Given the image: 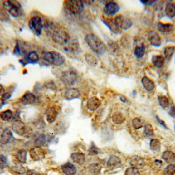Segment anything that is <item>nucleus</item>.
<instances>
[{
  "label": "nucleus",
  "mask_w": 175,
  "mask_h": 175,
  "mask_svg": "<svg viewBox=\"0 0 175 175\" xmlns=\"http://www.w3.org/2000/svg\"><path fill=\"white\" fill-rule=\"evenodd\" d=\"M85 41L94 53L98 55H102L106 51L105 43L100 39V37L93 33H89L85 36Z\"/></svg>",
  "instance_id": "1"
},
{
  "label": "nucleus",
  "mask_w": 175,
  "mask_h": 175,
  "mask_svg": "<svg viewBox=\"0 0 175 175\" xmlns=\"http://www.w3.org/2000/svg\"><path fill=\"white\" fill-rule=\"evenodd\" d=\"M52 39L56 44L66 46L70 41V35L62 28H55L52 32Z\"/></svg>",
  "instance_id": "2"
},
{
  "label": "nucleus",
  "mask_w": 175,
  "mask_h": 175,
  "mask_svg": "<svg viewBox=\"0 0 175 175\" xmlns=\"http://www.w3.org/2000/svg\"><path fill=\"white\" fill-rule=\"evenodd\" d=\"M43 59L49 64L54 65V66H61L65 62L64 57L61 54L55 51L51 52H46L43 54Z\"/></svg>",
  "instance_id": "3"
},
{
  "label": "nucleus",
  "mask_w": 175,
  "mask_h": 175,
  "mask_svg": "<svg viewBox=\"0 0 175 175\" xmlns=\"http://www.w3.org/2000/svg\"><path fill=\"white\" fill-rule=\"evenodd\" d=\"M65 8L73 15L80 14L84 10V2L80 0H70L64 2Z\"/></svg>",
  "instance_id": "4"
},
{
  "label": "nucleus",
  "mask_w": 175,
  "mask_h": 175,
  "mask_svg": "<svg viewBox=\"0 0 175 175\" xmlns=\"http://www.w3.org/2000/svg\"><path fill=\"white\" fill-rule=\"evenodd\" d=\"M4 8L14 17H19L22 16L23 12L21 11V6L18 2L16 1H5L3 2Z\"/></svg>",
  "instance_id": "5"
},
{
  "label": "nucleus",
  "mask_w": 175,
  "mask_h": 175,
  "mask_svg": "<svg viewBox=\"0 0 175 175\" xmlns=\"http://www.w3.org/2000/svg\"><path fill=\"white\" fill-rule=\"evenodd\" d=\"M114 23L115 26L118 28H120L122 30H127L131 28L132 25V22L129 18L126 17V16H123V15H119L115 17L114 20Z\"/></svg>",
  "instance_id": "6"
},
{
  "label": "nucleus",
  "mask_w": 175,
  "mask_h": 175,
  "mask_svg": "<svg viewBox=\"0 0 175 175\" xmlns=\"http://www.w3.org/2000/svg\"><path fill=\"white\" fill-rule=\"evenodd\" d=\"M29 27H30L31 30L34 32L35 34L39 36L41 34L43 29V24H42V20L40 16H33L31 19L30 22H29Z\"/></svg>",
  "instance_id": "7"
},
{
  "label": "nucleus",
  "mask_w": 175,
  "mask_h": 175,
  "mask_svg": "<svg viewBox=\"0 0 175 175\" xmlns=\"http://www.w3.org/2000/svg\"><path fill=\"white\" fill-rule=\"evenodd\" d=\"M61 80L66 86H72L76 81L77 75L75 71H72V70H66V71L62 73Z\"/></svg>",
  "instance_id": "8"
},
{
  "label": "nucleus",
  "mask_w": 175,
  "mask_h": 175,
  "mask_svg": "<svg viewBox=\"0 0 175 175\" xmlns=\"http://www.w3.org/2000/svg\"><path fill=\"white\" fill-rule=\"evenodd\" d=\"M29 154H30L31 159L35 161H41L44 158L46 153H45L44 149H42L41 147H36V146L35 148L31 149Z\"/></svg>",
  "instance_id": "9"
},
{
  "label": "nucleus",
  "mask_w": 175,
  "mask_h": 175,
  "mask_svg": "<svg viewBox=\"0 0 175 175\" xmlns=\"http://www.w3.org/2000/svg\"><path fill=\"white\" fill-rule=\"evenodd\" d=\"M119 11V6L114 2H107L104 7V13L107 16H114Z\"/></svg>",
  "instance_id": "10"
},
{
  "label": "nucleus",
  "mask_w": 175,
  "mask_h": 175,
  "mask_svg": "<svg viewBox=\"0 0 175 175\" xmlns=\"http://www.w3.org/2000/svg\"><path fill=\"white\" fill-rule=\"evenodd\" d=\"M12 128L17 135H24L27 131L26 126H25V124L23 123L22 121L20 120L14 121L13 123H12Z\"/></svg>",
  "instance_id": "11"
},
{
  "label": "nucleus",
  "mask_w": 175,
  "mask_h": 175,
  "mask_svg": "<svg viewBox=\"0 0 175 175\" xmlns=\"http://www.w3.org/2000/svg\"><path fill=\"white\" fill-rule=\"evenodd\" d=\"M58 114V110L56 107L52 106L50 107L46 111V120L49 123H54L57 119V116Z\"/></svg>",
  "instance_id": "12"
},
{
  "label": "nucleus",
  "mask_w": 175,
  "mask_h": 175,
  "mask_svg": "<svg viewBox=\"0 0 175 175\" xmlns=\"http://www.w3.org/2000/svg\"><path fill=\"white\" fill-rule=\"evenodd\" d=\"M121 165H122L121 160L116 156L110 157L107 161V167L109 168V169H110V170L119 169L121 167Z\"/></svg>",
  "instance_id": "13"
},
{
  "label": "nucleus",
  "mask_w": 175,
  "mask_h": 175,
  "mask_svg": "<svg viewBox=\"0 0 175 175\" xmlns=\"http://www.w3.org/2000/svg\"><path fill=\"white\" fill-rule=\"evenodd\" d=\"M148 41L150 44L153 46L158 47L161 46V37L158 35V33H157L154 31H151L149 32L148 33Z\"/></svg>",
  "instance_id": "14"
},
{
  "label": "nucleus",
  "mask_w": 175,
  "mask_h": 175,
  "mask_svg": "<svg viewBox=\"0 0 175 175\" xmlns=\"http://www.w3.org/2000/svg\"><path fill=\"white\" fill-rule=\"evenodd\" d=\"M100 105H101V101L96 97H91L87 101V108L90 111L97 110Z\"/></svg>",
  "instance_id": "15"
},
{
  "label": "nucleus",
  "mask_w": 175,
  "mask_h": 175,
  "mask_svg": "<svg viewBox=\"0 0 175 175\" xmlns=\"http://www.w3.org/2000/svg\"><path fill=\"white\" fill-rule=\"evenodd\" d=\"M130 164H131V167L141 169L144 165V160L139 156H134L130 160Z\"/></svg>",
  "instance_id": "16"
},
{
  "label": "nucleus",
  "mask_w": 175,
  "mask_h": 175,
  "mask_svg": "<svg viewBox=\"0 0 175 175\" xmlns=\"http://www.w3.org/2000/svg\"><path fill=\"white\" fill-rule=\"evenodd\" d=\"M61 169H62L63 173L66 175H75L76 173V168L70 162H67V163L62 165Z\"/></svg>",
  "instance_id": "17"
},
{
  "label": "nucleus",
  "mask_w": 175,
  "mask_h": 175,
  "mask_svg": "<svg viewBox=\"0 0 175 175\" xmlns=\"http://www.w3.org/2000/svg\"><path fill=\"white\" fill-rule=\"evenodd\" d=\"M64 97L67 100H72V99L79 98L80 97V93L78 89L70 88V89H67L66 90L64 93Z\"/></svg>",
  "instance_id": "18"
},
{
  "label": "nucleus",
  "mask_w": 175,
  "mask_h": 175,
  "mask_svg": "<svg viewBox=\"0 0 175 175\" xmlns=\"http://www.w3.org/2000/svg\"><path fill=\"white\" fill-rule=\"evenodd\" d=\"M36 101V97L35 95L32 93H26L25 94L21 97L20 99V102L24 104V105H32Z\"/></svg>",
  "instance_id": "19"
},
{
  "label": "nucleus",
  "mask_w": 175,
  "mask_h": 175,
  "mask_svg": "<svg viewBox=\"0 0 175 175\" xmlns=\"http://www.w3.org/2000/svg\"><path fill=\"white\" fill-rule=\"evenodd\" d=\"M12 138V130L10 128L4 129L2 131V135H1V138H0V143L2 144H7L9 143V141Z\"/></svg>",
  "instance_id": "20"
},
{
  "label": "nucleus",
  "mask_w": 175,
  "mask_h": 175,
  "mask_svg": "<svg viewBox=\"0 0 175 175\" xmlns=\"http://www.w3.org/2000/svg\"><path fill=\"white\" fill-rule=\"evenodd\" d=\"M157 28L161 32L164 34H169L172 32L173 29V25L170 24H162V23H158L157 24Z\"/></svg>",
  "instance_id": "21"
},
{
  "label": "nucleus",
  "mask_w": 175,
  "mask_h": 175,
  "mask_svg": "<svg viewBox=\"0 0 175 175\" xmlns=\"http://www.w3.org/2000/svg\"><path fill=\"white\" fill-rule=\"evenodd\" d=\"M70 159L75 163L81 165L85 162V156L81 153H73L70 155Z\"/></svg>",
  "instance_id": "22"
},
{
  "label": "nucleus",
  "mask_w": 175,
  "mask_h": 175,
  "mask_svg": "<svg viewBox=\"0 0 175 175\" xmlns=\"http://www.w3.org/2000/svg\"><path fill=\"white\" fill-rule=\"evenodd\" d=\"M25 61H26L27 63H32V64H35V63H37L39 61V55L35 51H32V52H29L28 55L25 56Z\"/></svg>",
  "instance_id": "23"
},
{
  "label": "nucleus",
  "mask_w": 175,
  "mask_h": 175,
  "mask_svg": "<svg viewBox=\"0 0 175 175\" xmlns=\"http://www.w3.org/2000/svg\"><path fill=\"white\" fill-rule=\"evenodd\" d=\"M141 83H142V85H143V88H144L147 91H148V92L153 91V89H154V88H155L154 82H153L152 80L148 78L147 76H144L142 78V80H141Z\"/></svg>",
  "instance_id": "24"
},
{
  "label": "nucleus",
  "mask_w": 175,
  "mask_h": 175,
  "mask_svg": "<svg viewBox=\"0 0 175 175\" xmlns=\"http://www.w3.org/2000/svg\"><path fill=\"white\" fill-rule=\"evenodd\" d=\"M152 63L157 68H161L165 64V58L161 55H154L152 58Z\"/></svg>",
  "instance_id": "25"
},
{
  "label": "nucleus",
  "mask_w": 175,
  "mask_h": 175,
  "mask_svg": "<svg viewBox=\"0 0 175 175\" xmlns=\"http://www.w3.org/2000/svg\"><path fill=\"white\" fill-rule=\"evenodd\" d=\"M10 171H11V173H12L13 174H15V175L24 174V173H26V172H27L26 169H25V168L20 165H14V166L11 167Z\"/></svg>",
  "instance_id": "26"
},
{
  "label": "nucleus",
  "mask_w": 175,
  "mask_h": 175,
  "mask_svg": "<svg viewBox=\"0 0 175 175\" xmlns=\"http://www.w3.org/2000/svg\"><path fill=\"white\" fill-rule=\"evenodd\" d=\"M165 14L169 18H173L175 16V4L169 2L165 6Z\"/></svg>",
  "instance_id": "27"
},
{
  "label": "nucleus",
  "mask_w": 175,
  "mask_h": 175,
  "mask_svg": "<svg viewBox=\"0 0 175 175\" xmlns=\"http://www.w3.org/2000/svg\"><path fill=\"white\" fill-rule=\"evenodd\" d=\"M162 159L168 163H173L175 161V154L171 151H165L162 153Z\"/></svg>",
  "instance_id": "28"
},
{
  "label": "nucleus",
  "mask_w": 175,
  "mask_h": 175,
  "mask_svg": "<svg viewBox=\"0 0 175 175\" xmlns=\"http://www.w3.org/2000/svg\"><path fill=\"white\" fill-rule=\"evenodd\" d=\"M112 121L116 124H122L125 121V118L123 114L120 112H116L112 116Z\"/></svg>",
  "instance_id": "29"
},
{
  "label": "nucleus",
  "mask_w": 175,
  "mask_h": 175,
  "mask_svg": "<svg viewBox=\"0 0 175 175\" xmlns=\"http://www.w3.org/2000/svg\"><path fill=\"white\" fill-rule=\"evenodd\" d=\"M16 158L20 161V163H26L27 161V151L26 150H20L16 154Z\"/></svg>",
  "instance_id": "30"
},
{
  "label": "nucleus",
  "mask_w": 175,
  "mask_h": 175,
  "mask_svg": "<svg viewBox=\"0 0 175 175\" xmlns=\"http://www.w3.org/2000/svg\"><path fill=\"white\" fill-rule=\"evenodd\" d=\"M150 148L153 152H159L161 149V143L157 139H153L150 141Z\"/></svg>",
  "instance_id": "31"
},
{
  "label": "nucleus",
  "mask_w": 175,
  "mask_h": 175,
  "mask_svg": "<svg viewBox=\"0 0 175 175\" xmlns=\"http://www.w3.org/2000/svg\"><path fill=\"white\" fill-rule=\"evenodd\" d=\"M101 169V166L99 164H93V165H89V170L91 174L97 175L100 173Z\"/></svg>",
  "instance_id": "32"
},
{
  "label": "nucleus",
  "mask_w": 175,
  "mask_h": 175,
  "mask_svg": "<svg viewBox=\"0 0 175 175\" xmlns=\"http://www.w3.org/2000/svg\"><path fill=\"white\" fill-rule=\"evenodd\" d=\"M175 51V47L173 46H168L165 48L164 50V55H165V58L168 60H169L171 57L173 56V53Z\"/></svg>",
  "instance_id": "33"
},
{
  "label": "nucleus",
  "mask_w": 175,
  "mask_h": 175,
  "mask_svg": "<svg viewBox=\"0 0 175 175\" xmlns=\"http://www.w3.org/2000/svg\"><path fill=\"white\" fill-rule=\"evenodd\" d=\"M12 115L13 114L12 111L10 109H7V110L2 111V113L0 114V119L3 121H9L12 118Z\"/></svg>",
  "instance_id": "34"
},
{
  "label": "nucleus",
  "mask_w": 175,
  "mask_h": 175,
  "mask_svg": "<svg viewBox=\"0 0 175 175\" xmlns=\"http://www.w3.org/2000/svg\"><path fill=\"white\" fill-rule=\"evenodd\" d=\"M46 137L45 135H40L39 136L36 137V140H35V144L36 147H41L46 143Z\"/></svg>",
  "instance_id": "35"
},
{
  "label": "nucleus",
  "mask_w": 175,
  "mask_h": 175,
  "mask_svg": "<svg viewBox=\"0 0 175 175\" xmlns=\"http://www.w3.org/2000/svg\"><path fill=\"white\" fill-rule=\"evenodd\" d=\"M145 53V47L143 45H142L141 46H137L135 49V55L137 58H142L144 55Z\"/></svg>",
  "instance_id": "36"
},
{
  "label": "nucleus",
  "mask_w": 175,
  "mask_h": 175,
  "mask_svg": "<svg viewBox=\"0 0 175 175\" xmlns=\"http://www.w3.org/2000/svg\"><path fill=\"white\" fill-rule=\"evenodd\" d=\"M158 101H159V104L162 108H167L169 105V99L165 96H161V97H159L158 98Z\"/></svg>",
  "instance_id": "37"
},
{
  "label": "nucleus",
  "mask_w": 175,
  "mask_h": 175,
  "mask_svg": "<svg viewBox=\"0 0 175 175\" xmlns=\"http://www.w3.org/2000/svg\"><path fill=\"white\" fill-rule=\"evenodd\" d=\"M132 126L134 127V128L138 130V129H140L143 127V122L139 118H135L132 120Z\"/></svg>",
  "instance_id": "38"
},
{
  "label": "nucleus",
  "mask_w": 175,
  "mask_h": 175,
  "mask_svg": "<svg viewBox=\"0 0 175 175\" xmlns=\"http://www.w3.org/2000/svg\"><path fill=\"white\" fill-rule=\"evenodd\" d=\"M85 58H86V61L88 62V63H89L92 66H95L97 63V58H95L93 55H90V54H87L85 55Z\"/></svg>",
  "instance_id": "39"
},
{
  "label": "nucleus",
  "mask_w": 175,
  "mask_h": 175,
  "mask_svg": "<svg viewBox=\"0 0 175 175\" xmlns=\"http://www.w3.org/2000/svg\"><path fill=\"white\" fill-rule=\"evenodd\" d=\"M144 134H145V135L148 137H151L154 135V132H153V128L150 124L144 125Z\"/></svg>",
  "instance_id": "40"
},
{
  "label": "nucleus",
  "mask_w": 175,
  "mask_h": 175,
  "mask_svg": "<svg viewBox=\"0 0 175 175\" xmlns=\"http://www.w3.org/2000/svg\"><path fill=\"white\" fill-rule=\"evenodd\" d=\"M165 175H174L175 174V165L169 164L165 169Z\"/></svg>",
  "instance_id": "41"
},
{
  "label": "nucleus",
  "mask_w": 175,
  "mask_h": 175,
  "mask_svg": "<svg viewBox=\"0 0 175 175\" xmlns=\"http://www.w3.org/2000/svg\"><path fill=\"white\" fill-rule=\"evenodd\" d=\"M125 175H140V173L136 168L130 167L125 171Z\"/></svg>",
  "instance_id": "42"
},
{
  "label": "nucleus",
  "mask_w": 175,
  "mask_h": 175,
  "mask_svg": "<svg viewBox=\"0 0 175 175\" xmlns=\"http://www.w3.org/2000/svg\"><path fill=\"white\" fill-rule=\"evenodd\" d=\"M7 165V157L3 155H0V168L4 169Z\"/></svg>",
  "instance_id": "43"
},
{
  "label": "nucleus",
  "mask_w": 175,
  "mask_h": 175,
  "mask_svg": "<svg viewBox=\"0 0 175 175\" xmlns=\"http://www.w3.org/2000/svg\"><path fill=\"white\" fill-rule=\"evenodd\" d=\"M98 153V148L94 145V143H92L90 149H89V154L90 155H97Z\"/></svg>",
  "instance_id": "44"
},
{
  "label": "nucleus",
  "mask_w": 175,
  "mask_h": 175,
  "mask_svg": "<svg viewBox=\"0 0 175 175\" xmlns=\"http://www.w3.org/2000/svg\"><path fill=\"white\" fill-rule=\"evenodd\" d=\"M10 97H11L10 93H3V94H2V101H7V99L10 98Z\"/></svg>",
  "instance_id": "45"
},
{
  "label": "nucleus",
  "mask_w": 175,
  "mask_h": 175,
  "mask_svg": "<svg viewBox=\"0 0 175 175\" xmlns=\"http://www.w3.org/2000/svg\"><path fill=\"white\" fill-rule=\"evenodd\" d=\"M169 114L171 115L173 118H175V106L174 105H172L171 108H170V110H169Z\"/></svg>",
  "instance_id": "46"
},
{
  "label": "nucleus",
  "mask_w": 175,
  "mask_h": 175,
  "mask_svg": "<svg viewBox=\"0 0 175 175\" xmlns=\"http://www.w3.org/2000/svg\"><path fill=\"white\" fill-rule=\"evenodd\" d=\"M26 175H40V173H37V172L34 171V170H27Z\"/></svg>",
  "instance_id": "47"
},
{
  "label": "nucleus",
  "mask_w": 175,
  "mask_h": 175,
  "mask_svg": "<svg viewBox=\"0 0 175 175\" xmlns=\"http://www.w3.org/2000/svg\"><path fill=\"white\" fill-rule=\"evenodd\" d=\"M156 119H157V121H158V122H159V123H161V125H162V126H163V127H165V128H167V127H166V126H165V123H164V122H162V121H161V119H159V118H158V117H157H157H156Z\"/></svg>",
  "instance_id": "48"
},
{
  "label": "nucleus",
  "mask_w": 175,
  "mask_h": 175,
  "mask_svg": "<svg viewBox=\"0 0 175 175\" xmlns=\"http://www.w3.org/2000/svg\"><path fill=\"white\" fill-rule=\"evenodd\" d=\"M4 93V88L2 87V85H0V96H2Z\"/></svg>",
  "instance_id": "49"
},
{
  "label": "nucleus",
  "mask_w": 175,
  "mask_h": 175,
  "mask_svg": "<svg viewBox=\"0 0 175 175\" xmlns=\"http://www.w3.org/2000/svg\"><path fill=\"white\" fill-rule=\"evenodd\" d=\"M121 100H122V101H127V100H126V98H123V97H121Z\"/></svg>",
  "instance_id": "50"
}]
</instances>
